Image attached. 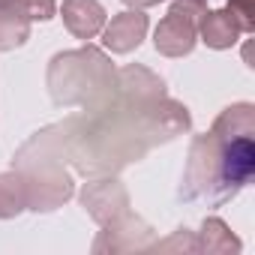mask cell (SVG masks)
<instances>
[{
	"instance_id": "cell-1",
	"label": "cell",
	"mask_w": 255,
	"mask_h": 255,
	"mask_svg": "<svg viewBox=\"0 0 255 255\" xmlns=\"http://www.w3.org/2000/svg\"><path fill=\"white\" fill-rule=\"evenodd\" d=\"M252 108L234 105L228 108L210 135H198L189 153L183 198H207L222 204L240 186H246L255 174V141H252Z\"/></svg>"
},
{
	"instance_id": "cell-2",
	"label": "cell",
	"mask_w": 255,
	"mask_h": 255,
	"mask_svg": "<svg viewBox=\"0 0 255 255\" xmlns=\"http://www.w3.org/2000/svg\"><path fill=\"white\" fill-rule=\"evenodd\" d=\"M201 12H204V3H198V0H177L156 27V36H153L156 51L165 57L189 54L195 48V36H198L195 24Z\"/></svg>"
},
{
	"instance_id": "cell-3",
	"label": "cell",
	"mask_w": 255,
	"mask_h": 255,
	"mask_svg": "<svg viewBox=\"0 0 255 255\" xmlns=\"http://www.w3.org/2000/svg\"><path fill=\"white\" fill-rule=\"evenodd\" d=\"M144 33H147V15L141 9H129V12H120L111 18V24L102 33V42L114 54H129L132 48L141 45Z\"/></svg>"
},
{
	"instance_id": "cell-4",
	"label": "cell",
	"mask_w": 255,
	"mask_h": 255,
	"mask_svg": "<svg viewBox=\"0 0 255 255\" xmlns=\"http://www.w3.org/2000/svg\"><path fill=\"white\" fill-rule=\"evenodd\" d=\"M63 24L75 39H93L105 27V9L96 0H66L63 3Z\"/></svg>"
},
{
	"instance_id": "cell-5",
	"label": "cell",
	"mask_w": 255,
	"mask_h": 255,
	"mask_svg": "<svg viewBox=\"0 0 255 255\" xmlns=\"http://www.w3.org/2000/svg\"><path fill=\"white\" fill-rule=\"evenodd\" d=\"M195 30L201 33V39L210 45V48H231L237 39H240V24L234 21V15L228 9H204L198 15V24Z\"/></svg>"
},
{
	"instance_id": "cell-6",
	"label": "cell",
	"mask_w": 255,
	"mask_h": 255,
	"mask_svg": "<svg viewBox=\"0 0 255 255\" xmlns=\"http://www.w3.org/2000/svg\"><path fill=\"white\" fill-rule=\"evenodd\" d=\"M30 36V18L21 12L18 0H0V51L24 45Z\"/></svg>"
},
{
	"instance_id": "cell-7",
	"label": "cell",
	"mask_w": 255,
	"mask_h": 255,
	"mask_svg": "<svg viewBox=\"0 0 255 255\" xmlns=\"http://www.w3.org/2000/svg\"><path fill=\"white\" fill-rule=\"evenodd\" d=\"M27 207V186L18 174H0V219H9Z\"/></svg>"
},
{
	"instance_id": "cell-8",
	"label": "cell",
	"mask_w": 255,
	"mask_h": 255,
	"mask_svg": "<svg viewBox=\"0 0 255 255\" xmlns=\"http://www.w3.org/2000/svg\"><path fill=\"white\" fill-rule=\"evenodd\" d=\"M201 249L204 252H237L240 243H237V237H231V231L222 219H207L201 228Z\"/></svg>"
},
{
	"instance_id": "cell-9",
	"label": "cell",
	"mask_w": 255,
	"mask_h": 255,
	"mask_svg": "<svg viewBox=\"0 0 255 255\" xmlns=\"http://www.w3.org/2000/svg\"><path fill=\"white\" fill-rule=\"evenodd\" d=\"M228 12L234 15L243 33L255 30V0H228Z\"/></svg>"
},
{
	"instance_id": "cell-10",
	"label": "cell",
	"mask_w": 255,
	"mask_h": 255,
	"mask_svg": "<svg viewBox=\"0 0 255 255\" xmlns=\"http://www.w3.org/2000/svg\"><path fill=\"white\" fill-rule=\"evenodd\" d=\"M18 6H21V12H24L30 21H48V18H54V12H57L54 0H18Z\"/></svg>"
},
{
	"instance_id": "cell-11",
	"label": "cell",
	"mask_w": 255,
	"mask_h": 255,
	"mask_svg": "<svg viewBox=\"0 0 255 255\" xmlns=\"http://www.w3.org/2000/svg\"><path fill=\"white\" fill-rule=\"evenodd\" d=\"M126 6H132V9H144V6H156V3H162V0H123Z\"/></svg>"
},
{
	"instance_id": "cell-12",
	"label": "cell",
	"mask_w": 255,
	"mask_h": 255,
	"mask_svg": "<svg viewBox=\"0 0 255 255\" xmlns=\"http://www.w3.org/2000/svg\"><path fill=\"white\" fill-rule=\"evenodd\" d=\"M198 3H204V0H198Z\"/></svg>"
}]
</instances>
